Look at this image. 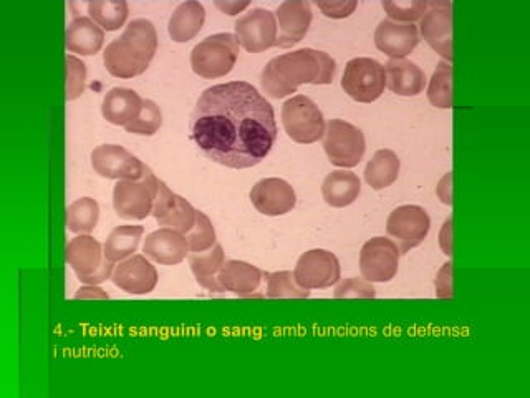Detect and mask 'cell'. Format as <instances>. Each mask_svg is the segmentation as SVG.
<instances>
[{"label":"cell","mask_w":530,"mask_h":398,"mask_svg":"<svg viewBox=\"0 0 530 398\" xmlns=\"http://www.w3.org/2000/svg\"><path fill=\"white\" fill-rule=\"evenodd\" d=\"M103 64H105L106 72L113 77L133 78L143 75L151 62L143 57L128 40L120 37L106 47Z\"/></svg>","instance_id":"obj_21"},{"label":"cell","mask_w":530,"mask_h":398,"mask_svg":"<svg viewBox=\"0 0 530 398\" xmlns=\"http://www.w3.org/2000/svg\"><path fill=\"white\" fill-rule=\"evenodd\" d=\"M111 281L126 294L145 296L155 291L156 284H158V271L146 256L135 254L116 264Z\"/></svg>","instance_id":"obj_16"},{"label":"cell","mask_w":530,"mask_h":398,"mask_svg":"<svg viewBox=\"0 0 530 398\" xmlns=\"http://www.w3.org/2000/svg\"><path fill=\"white\" fill-rule=\"evenodd\" d=\"M234 29H236L237 44L251 54H261L275 47L279 34L275 14L267 9H252L251 12L242 15L234 25Z\"/></svg>","instance_id":"obj_11"},{"label":"cell","mask_w":530,"mask_h":398,"mask_svg":"<svg viewBox=\"0 0 530 398\" xmlns=\"http://www.w3.org/2000/svg\"><path fill=\"white\" fill-rule=\"evenodd\" d=\"M282 123L290 140L312 145L325 135V118L320 108L305 95H295L282 107Z\"/></svg>","instance_id":"obj_6"},{"label":"cell","mask_w":530,"mask_h":398,"mask_svg":"<svg viewBox=\"0 0 530 398\" xmlns=\"http://www.w3.org/2000/svg\"><path fill=\"white\" fill-rule=\"evenodd\" d=\"M105 44V30L100 29L90 17L73 19L65 30V47L77 55H95Z\"/></svg>","instance_id":"obj_25"},{"label":"cell","mask_w":530,"mask_h":398,"mask_svg":"<svg viewBox=\"0 0 530 398\" xmlns=\"http://www.w3.org/2000/svg\"><path fill=\"white\" fill-rule=\"evenodd\" d=\"M420 44V30L415 24L381 20L375 30L376 49L391 60L406 59Z\"/></svg>","instance_id":"obj_17"},{"label":"cell","mask_w":530,"mask_h":398,"mask_svg":"<svg viewBox=\"0 0 530 398\" xmlns=\"http://www.w3.org/2000/svg\"><path fill=\"white\" fill-rule=\"evenodd\" d=\"M143 234H145L143 226L125 224V226H118V228L113 229L103 244L105 258L113 264H118L131 258V256H135L136 251L140 248Z\"/></svg>","instance_id":"obj_29"},{"label":"cell","mask_w":530,"mask_h":398,"mask_svg":"<svg viewBox=\"0 0 530 398\" xmlns=\"http://www.w3.org/2000/svg\"><path fill=\"white\" fill-rule=\"evenodd\" d=\"M95 173L106 180H138L145 165L120 145H102L92 151Z\"/></svg>","instance_id":"obj_13"},{"label":"cell","mask_w":530,"mask_h":398,"mask_svg":"<svg viewBox=\"0 0 530 398\" xmlns=\"http://www.w3.org/2000/svg\"><path fill=\"white\" fill-rule=\"evenodd\" d=\"M436 296L441 299L453 297V264L446 263L436 277Z\"/></svg>","instance_id":"obj_42"},{"label":"cell","mask_w":530,"mask_h":398,"mask_svg":"<svg viewBox=\"0 0 530 398\" xmlns=\"http://www.w3.org/2000/svg\"><path fill=\"white\" fill-rule=\"evenodd\" d=\"M315 5L328 19H347L357 10V0H315Z\"/></svg>","instance_id":"obj_41"},{"label":"cell","mask_w":530,"mask_h":398,"mask_svg":"<svg viewBox=\"0 0 530 398\" xmlns=\"http://www.w3.org/2000/svg\"><path fill=\"white\" fill-rule=\"evenodd\" d=\"M386 87L400 97H416L426 87V75L408 59L390 60L385 65Z\"/></svg>","instance_id":"obj_23"},{"label":"cell","mask_w":530,"mask_h":398,"mask_svg":"<svg viewBox=\"0 0 530 398\" xmlns=\"http://www.w3.org/2000/svg\"><path fill=\"white\" fill-rule=\"evenodd\" d=\"M264 272L259 267L244 261H226L219 272V284L224 292H232L239 297L254 296L261 286Z\"/></svg>","instance_id":"obj_24"},{"label":"cell","mask_w":530,"mask_h":398,"mask_svg":"<svg viewBox=\"0 0 530 398\" xmlns=\"http://www.w3.org/2000/svg\"><path fill=\"white\" fill-rule=\"evenodd\" d=\"M275 19L279 22V34L275 47L279 49H290L305 39L309 34L314 12L312 4L307 0H287L279 5L275 12Z\"/></svg>","instance_id":"obj_14"},{"label":"cell","mask_w":530,"mask_h":398,"mask_svg":"<svg viewBox=\"0 0 530 398\" xmlns=\"http://www.w3.org/2000/svg\"><path fill=\"white\" fill-rule=\"evenodd\" d=\"M362 193V183L355 173L347 170L332 171L323 180V201L332 208H347Z\"/></svg>","instance_id":"obj_27"},{"label":"cell","mask_w":530,"mask_h":398,"mask_svg":"<svg viewBox=\"0 0 530 398\" xmlns=\"http://www.w3.org/2000/svg\"><path fill=\"white\" fill-rule=\"evenodd\" d=\"M333 296L337 299H373L376 297L375 287L367 279H345V281H338V286L335 287V294Z\"/></svg>","instance_id":"obj_40"},{"label":"cell","mask_w":530,"mask_h":398,"mask_svg":"<svg viewBox=\"0 0 530 398\" xmlns=\"http://www.w3.org/2000/svg\"><path fill=\"white\" fill-rule=\"evenodd\" d=\"M65 73H67V93L65 98L67 102H73L82 97L85 88H87V65L75 55L65 57Z\"/></svg>","instance_id":"obj_38"},{"label":"cell","mask_w":530,"mask_h":398,"mask_svg":"<svg viewBox=\"0 0 530 398\" xmlns=\"http://www.w3.org/2000/svg\"><path fill=\"white\" fill-rule=\"evenodd\" d=\"M153 216L156 223L163 228L176 229L179 233H189L196 224L198 211L188 199L181 198L163 181H159L158 193H156L155 206H153Z\"/></svg>","instance_id":"obj_15"},{"label":"cell","mask_w":530,"mask_h":398,"mask_svg":"<svg viewBox=\"0 0 530 398\" xmlns=\"http://www.w3.org/2000/svg\"><path fill=\"white\" fill-rule=\"evenodd\" d=\"M386 87L385 67L375 59L358 57L348 62L343 72L342 88L358 103H373Z\"/></svg>","instance_id":"obj_7"},{"label":"cell","mask_w":530,"mask_h":398,"mask_svg":"<svg viewBox=\"0 0 530 398\" xmlns=\"http://www.w3.org/2000/svg\"><path fill=\"white\" fill-rule=\"evenodd\" d=\"M226 263L224 259V249L221 244H214L208 251L203 253H191L189 256V266L193 271L199 286L211 292H224L219 284V272Z\"/></svg>","instance_id":"obj_28"},{"label":"cell","mask_w":530,"mask_h":398,"mask_svg":"<svg viewBox=\"0 0 530 398\" xmlns=\"http://www.w3.org/2000/svg\"><path fill=\"white\" fill-rule=\"evenodd\" d=\"M323 150L328 160L338 168H355L367 151V141L360 128L335 118L327 123L323 135Z\"/></svg>","instance_id":"obj_5"},{"label":"cell","mask_w":530,"mask_h":398,"mask_svg":"<svg viewBox=\"0 0 530 398\" xmlns=\"http://www.w3.org/2000/svg\"><path fill=\"white\" fill-rule=\"evenodd\" d=\"M383 9L393 22H405V24H413L416 20H421L424 12L428 9V2H421V0H413V2H383Z\"/></svg>","instance_id":"obj_39"},{"label":"cell","mask_w":530,"mask_h":398,"mask_svg":"<svg viewBox=\"0 0 530 398\" xmlns=\"http://www.w3.org/2000/svg\"><path fill=\"white\" fill-rule=\"evenodd\" d=\"M294 276L297 284L307 291L328 289L338 284L342 269L335 254L327 249H312L300 256Z\"/></svg>","instance_id":"obj_9"},{"label":"cell","mask_w":530,"mask_h":398,"mask_svg":"<svg viewBox=\"0 0 530 398\" xmlns=\"http://www.w3.org/2000/svg\"><path fill=\"white\" fill-rule=\"evenodd\" d=\"M184 236L188 241L189 253H203L216 244V229L212 226L211 219L203 211H198L196 224Z\"/></svg>","instance_id":"obj_36"},{"label":"cell","mask_w":530,"mask_h":398,"mask_svg":"<svg viewBox=\"0 0 530 398\" xmlns=\"http://www.w3.org/2000/svg\"><path fill=\"white\" fill-rule=\"evenodd\" d=\"M100 206L93 198H80L67 208V229L70 233L90 234L97 228Z\"/></svg>","instance_id":"obj_32"},{"label":"cell","mask_w":530,"mask_h":398,"mask_svg":"<svg viewBox=\"0 0 530 398\" xmlns=\"http://www.w3.org/2000/svg\"><path fill=\"white\" fill-rule=\"evenodd\" d=\"M239 59V44L236 35H211L199 42L191 52L193 72L206 80L226 77L236 67Z\"/></svg>","instance_id":"obj_3"},{"label":"cell","mask_w":530,"mask_h":398,"mask_svg":"<svg viewBox=\"0 0 530 398\" xmlns=\"http://www.w3.org/2000/svg\"><path fill=\"white\" fill-rule=\"evenodd\" d=\"M130 9L125 0H92L88 2V15L106 32H115L125 25Z\"/></svg>","instance_id":"obj_31"},{"label":"cell","mask_w":530,"mask_h":398,"mask_svg":"<svg viewBox=\"0 0 530 398\" xmlns=\"http://www.w3.org/2000/svg\"><path fill=\"white\" fill-rule=\"evenodd\" d=\"M163 125V113L153 100H143L140 117L125 128L131 135L153 136Z\"/></svg>","instance_id":"obj_37"},{"label":"cell","mask_w":530,"mask_h":398,"mask_svg":"<svg viewBox=\"0 0 530 398\" xmlns=\"http://www.w3.org/2000/svg\"><path fill=\"white\" fill-rule=\"evenodd\" d=\"M254 208L265 216H284L297 204L294 188L280 178H265L251 191Z\"/></svg>","instance_id":"obj_18"},{"label":"cell","mask_w":530,"mask_h":398,"mask_svg":"<svg viewBox=\"0 0 530 398\" xmlns=\"http://www.w3.org/2000/svg\"><path fill=\"white\" fill-rule=\"evenodd\" d=\"M204 22H206L204 5L199 4L196 0L184 2V4L176 7L171 19H169V37L178 44H186L201 32Z\"/></svg>","instance_id":"obj_26"},{"label":"cell","mask_w":530,"mask_h":398,"mask_svg":"<svg viewBox=\"0 0 530 398\" xmlns=\"http://www.w3.org/2000/svg\"><path fill=\"white\" fill-rule=\"evenodd\" d=\"M108 299V294H106L105 291H102V289H98L97 286H87L85 284V287H82L80 291L75 294V299Z\"/></svg>","instance_id":"obj_46"},{"label":"cell","mask_w":530,"mask_h":398,"mask_svg":"<svg viewBox=\"0 0 530 398\" xmlns=\"http://www.w3.org/2000/svg\"><path fill=\"white\" fill-rule=\"evenodd\" d=\"M265 277H267V297L270 299H307L310 296V291L297 284L294 272H272L265 274Z\"/></svg>","instance_id":"obj_35"},{"label":"cell","mask_w":530,"mask_h":398,"mask_svg":"<svg viewBox=\"0 0 530 398\" xmlns=\"http://www.w3.org/2000/svg\"><path fill=\"white\" fill-rule=\"evenodd\" d=\"M431 218L426 209L416 204H405L396 208L386 221V233L398 246L401 254L418 248L428 236Z\"/></svg>","instance_id":"obj_8"},{"label":"cell","mask_w":530,"mask_h":398,"mask_svg":"<svg viewBox=\"0 0 530 398\" xmlns=\"http://www.w3.org/2000/svg\"><path fill=\"white\" fill-rule=\"evenodd\" d=\"M439 248L443 249L446 256H453V219L451 218L444 223L439 233Z\"/></svg>","instance_id":"obj_43"},{"label":"cell","mask_w":530,"mask_h":398,"mask_svg":"<svg viewBox=\"0 0 530 398\" xmlns=\"http://www.w3.org/2000/svg\"><path fill=\"white\" fill-rule=\"evenodd\" d=\"M143 98L130 88H111L102 103V115L106 122L126 128L140 117Z\"/></svg>","instance_id":"obj_22"},{"label":"cell","mask_w":530,"mask_h":398,"mask_svg":"<svg viewBox=\"0 0 530 398\" xmlns=\"http://www.w3.org/2000/svg\"><path fill=\"white\" fill-rule=\"evenodd\" d=\"M400 249L391 239L373 238L363 244L360 271L368 282H390L400 267Z\"/></svg>","instance_id":"obj_12"},{"label":"cell","mask_w":530,"mask_h":398,"mask_svg":"<svg viewBox=\"0 0 530 398\" xmlns=\"http://www.w3.org/2000/svg\"><path fill=\"white\" fill-rule=\"evenodd\" d=\"M337 73V64L320 50L300 49L292 54L270 60L262 72L261 83L270 98L289 97L300 85H330Z\"/></svg>","instance_id":"obj_2"},{"label":"cell","mask_w":530,"mask_h":398,"mask_svg":"<svg viewBox=\"0 0 530 398\" xmlns=\"http://www.w3.org/2000/svg\"><path fill=\"white\" fill-rule=\"evenodd\" d=\"M65 259L83 284L108 263L102 244L88 234H80L77 238L70 239Z\"/></svg>","instance_id":"obj_19"},{"label":"cell","mask_w":530,"mask_h":398,"mask_svg":"<svg viewBox=\"0 0 530 398\" xmlns=\"http://www.w3.org/2000/svg\"><path fill=\"white\" fill-rule=\"evenodd\" d=\"M159 180L145 165L138 180H121L113 188V208L123 219L141 221L153 213Z\"/></svg>","instance_id":"obj_4"},{"label":"cell","mask_w":530,"mask_h":398,"mask_svg":"<svg viewBox=\"0 0 530 398\" xmlns=\"http://www.w3.org/2000/svg\"><path fill=\"white\" fill-rule=\"evenodd\" d=\"M121 37L128 40L150 62L155 59L156 50H158V34H156L155 25L151 24L150 20H131Z\"/></svg>","instance_id":"obj_33"},{"label":"cell","mask_w":530,"mask_h":398,"mask_svg":"<svg viewBox=\"0 0 530 398\" xmlns=\"http://www.w3.org/2000/svg\"><path fill=\"white\" fill-rule=\"evenodd\" d=\"M421 35L443 59L453 62V4L448 0L428 2L421 17Z\"/></svg>","instance_id":"obj_10"},{"label":"cell","mask_w":530,"mask_h":398,"mask_svg":"<svg viewBox=\"0 0 530 398\" xmlns=\"http://www.w3.org/2000/svg\"><path fill=\"white\" fill-rule=\"evenodd\" d=\"M214 5H216L217 9L221 10L222 14L239 15L241 14L242 10H246L247 7L251 5V2H247V0H244V2H232V0H217V2H214Z\"/></svg>","instance_id":"obj_45"},{"label":"cell","mask_w":530,"mask_h":398,"mask_svg":"<svg viewBox=\"0 0 530 398\" xmlns=\"http://www.w3.org/2000/svg\"><path fill=\"white\" fill-rule=\"evenodd\" d=\"M428 100L433 107L441 110L453 108V67L446 62H441L434 70L429 82Z\"/></svg>","instance_id":"obj_34"},{"label":"cell","mask_w":530,"mask_h":398,"mask_svg":"<svg viewBox=\"0 0 530 398\" xmlns=\"http://www.w3.org/2000/svg\"><path fill=\"white\" fill-rule=\"evenodd\" d=\"M143 253L161 266H176L189 254L188 241L176 229L161 228L146 236Z\"/></svg>","instance_id":"obj_20"},{"label":"cell","mask_w":530,"mask_h":398,"mask_svg":"<svg viewBox=\"0 0 530 398\" xmlns=\"http://www.w3.org/2000/svg\"><path fill=\"white\" fill-rule=\"evenodd\" d=\"M400 170V158L395 151L378 150L365 168V181L373 190H386L395 185Z\"/></svg>","instance_id":"obj_30"},{"label":"cell","mask_w":530,"mask_h":398,"mask_svg":"<svg viewBox=\"0 0 530 398\" xmlns=\"http://www.w3.org/2000/svg\"><path fill=\"white\" fill-rule=\"evenodd\" d=\"M277 133L274 108L247 82L208 88L191 120V136L199 151L231 170L262 163L274 148Z\"/></svg>","instance_id":"obj_1"},{"label":"cell","mask_w":530,"mask_h":398,"mask_svg":"<svg viewBox=\"0 0 530 398\" xmlns=\"http://www.w3.org/2000/svg\"><path fill=\"white\" fill-rule=\"evenodd\" d=\"M436 193L444 204H448V206L453 204V173H448L443 180L439 181Z\"/></svg>","instance_id":"obj_44"}]
</instances>
